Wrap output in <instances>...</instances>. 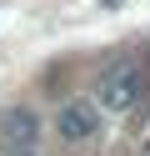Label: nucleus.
Here are the masks:
<instances>
[{"label": "nucleus", "mask_w": 150, "mask_h": 156, "mask_svg": "<svg viewBox=\"0 0 150 156\" xmlns=\"http://www.w3.org/2000/svg\"><path fill=\"white\" fill-rule=\"evenodd\" d=\"M140 91H145V61L140 55H120L100 71V96H95V111L110 116H130L140 106Z\"/></svg>", "instance_id": "1"}, {"label": "nucleus", "mask_w": 150, "mask_h": 156, "mask_svg": "<svg viewBox=\"0 0 150 156\" xmlns=\"http://www.w3.org/2000/svg\"><path fill=\"white\" fill-rule=\"evenodd\" d=\"M35 136H40V121L25 106L0 116V156H35Z\"/></svg>", "instance_id": "2"}, {"label": "nucleus", "mask_w": 150, "mask_h": 156, "mask_svg": "<svg viewBox=\"0 0 150 156\" xmlns=\"http://www.w3.org/2000/svg\"><path fill=\"white\" fill-rule=\"evenodd\" d=\"M55 131H60V141H90V136L100 131L95 101H65L55 111Z\"/></svg>", "instance_id": "3"}]
</instances>
